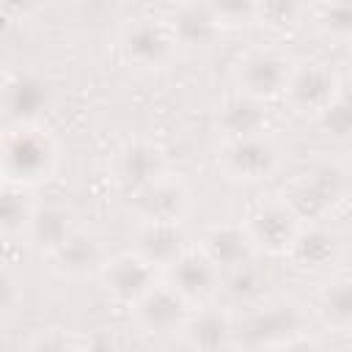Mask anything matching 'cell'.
I'll return each mask as SVG.
<instances>
[{
  "instance_id": "cell-1",
  "label": "cell",
  "mask_w": 352,
  "mask_h": 352,
  "mask_svg": "<svg viewBox=\"0 0 352 352\" xmlns=\"http://www.w3.org/2000/svg\"><path fill=\"white\" fill-rule=\"evenodd\" d=\"M60 162V148L52 132L44 124L11 121L3 132L0 170L3 184H14L22 190H36L38 184L55 176Z\"/></svg>"
},
{
  "instance_id": "cell-2",
  "label": "cell",
  "mask_w": 352,
  "mask_h": 352,
  "mask_svg": "<svg viewBox=\"0 0 352 352\" xmlns=\"http://www.w3.org/2000/svg\"><path fill=\"white\" fill-rule=\"evenodd\" d=\"M118 52L135 72H160L173 63L179 47L162 16H132L118 30Z\"/></svg>"
},
{
  "instance_id": "cell-3",
  "label": "cell",
  "mask_w": 352,
  "mask_h": 352,
  "mask_svg": "<svg viewBox=\"0 0 352 352\" xmlns=\"http://www.w3.org/2000/svg\"><path fill=\"white\" fill-rule=\"evenodd\" d=\"M248 308L250 311L242 319H236V346L242 344V346L270 352L272 346L305 333L302 330L305 314L300 311V305L289 300H272V302H258Z\"/></svg>"
},
{
  "instance_id": "cell-4",
  "label": "cell",
  "mask_w": 352,
  "mask_h": 352,
  "mask_svg": "<svg viewBox=\"0 0 352 352\" xmlns=\"http://www.w3.org/2000/svg\"><path fill=\"white\" fill-rule=\"evenodd\" d=\"M294 63L297 60H292L286 52H280L275 47H253V50L242 52L234 66L236 91H242L253 99H261V102L280 99L286 94Z\"/></svg>"
},
{
  "instance_id": "cell-5",
  "label": "cell",
  "mask_w": 352,
  "mask_h": 352,
  "mask_svg": "<svg viewBox=\"0 0 352 352\" xmlns=\"http://www.w3.org/2000/svg\"><path fill=\"white\" fill-rule=\"evenodd\" d=\"M168 173V160L160 143L148 138H132L116 148L110 157V182L121 201L140 192L151 182L162 179Z\"/></svg>"
},
{
  "instance_id": "cell-6",
  "label": "cell",
  "mask_w": 352,
  "mask_h": 352,
  "mask_svg": "<svg viewBox=\"0 0 352 352\" xmlns=\"http://www.w3.org/2000/svg\"><path fill=\"white\" fill-rule=\"evenodd\" d=\"M344 192V176L333 165H314L302 170L280 195L292 212L305 223H322V217L338 204Z\"/></svg>"
},
{
  "instance_id": "cell-7",
  "label": "cell",
  "mask_w": 352,
  "mask_h": 352,
  "mask_svg": "<svg viewBox=\"0 0 352 352\" xmlns=\"http://www.w3.org/2000/svg\"><path fill=\"white\" fill-rule=\"evenodd\" d=\"M338 88H341V74L333 72L327 63L300 60V63H294V72L289 77L283 99L297 116L322 118L330 110V104L336 102Z\"/></svg>"
},
{
  "instance_id": "cell-8",
  "label": "cell",
  "mask_w": 352,
  "mask_h": 352,
  "mask_svg": "<svg viewBox=\"0 0 352 352\" xmlns=\"http://www.w3.org/2000/svg\"><path fill=\"white\" fill-rule=\"evenodd\" d=\"M124 204L138 226H182L190 212V190L179 176L165 173L140 192L129 195Z\"/></svg>"
},
{
  "instance_id": "cell-9",
  "label": "cell",
  "mask_w": 352,
  "mask_h": 352,
  "mask_svg": "<svg viewBox=\"0 0 352 352\" xmlns=\"http://www.w3.org/2000/svg\"><path fill=\"white\" fill-rule=\"evenodd\" d=\"M280 165V148L270 135L245 138V140H226L217 148V168L245 184H256L270 179Z\"/></svg>"
},
{
  "instance_id": "cell-10",
  "label": "cell",
  "mask_w": 352,
  "mask_h": 352,
  "mask_svg": "<svg viewBox=\"0 0 352 352\" xmlns=\"http://www.w3.org/2000/svg\"><path fill=\"white\" fill-rule=\"evenodd\" d=\"M160 280H162V272L154 270L146 258H140L135 250L107 258L99 272V283L107 300L124 308H135Z\"/></svg>"
},
{
  "instance_id": "cell-11",
  "label": "cell",
  "mask_w": 352,
  "mask_h": 352,
  "mask_svg": "<svg viewBox=\"0 0 352 352\" xmlns=\"http://www.w3.org/2000/svg\"><path fill=\"white\" fill-rule=\"evenodd\" d=\"M132 311V322L138 324L140 333L151 338H182L184 324L192 314V305L179 297L165 280H160Z\"/></svg>"
},
{
  "instance_id": "cell-12",
  "label": "cell",
  "mask_w": 352,
  "mask_h": 352,
  "mask_svg": "<svg viewBox=\"0 0 352 352\" xmlns=\"http://www.w3.org/2000/svg\"><path fill=\"white\" fill-rule=\"evenodd\" d=\"M162 280L192 308L214 302L223 292V272L198 248H190L176 264H170L162 272Z\"/></svg>"
},
{
  "instance_id": "cell-13",
  "label": "cell",
  "mask_w": 352,
  "mask_h": 352,
  "mask_svg": "<svg viewBox=\"0 0 352 352\" xmlns=\"http://www.w3.org/2000/svg\"><path fill=\"white\" fill-rule=\"evenodd\" d=\"M245 228L250 234V239L256 242L258 253H270V256H286L294 236L302 228V220L292 212V206L283 198H272L258 204L248 220Z\"/></svg>"
},
{
  "instance_id": "cell-14",
  "label": "cell",
  "mask_w": 352,
  "mask_h": 352,
  "mask_svg": "<svg viewBox=\"0 0 352 352\" xmlns=\"http://www.w3.org/2000/svg\"><path fill=\"white\" fill-rule=\"evenodd\" d=\"M165 22L173 33L179 52H192V55L212 50L226 30L217 8L206 3H179L170 8Z\"/></svg>"
},
{
  "instance_id": "cell-15",
  "label": "cell",
  "mask_w": 352,
  "mask_h": 352,
  "mask_svg": "<svg viewBox=\"0 0 352 352\" xmlns=\"http://www.w3.org/2000/svg\"><path fill=\"white\" fill-rule=\"evenodd\" d=\"M198 250L223 275H231V272H239V270L253 267V261L258 256V248L250 239L245 223H231V220L209 226L204 231L201 242H198Z\"/></svg>"
},
{
  "instance_id": "cell-16",
  "label": "cell",
  "mask_w": 352,
  "mask_h": 352,
  "mask_svg": "<svg viewBox=\"0 0 352 352\" xmlns=\"http://www.w3.org/2000/svg\"><path fill=\"white\" fill-rule=\"evenodd\" d=\"M182 341L192 352H231L236 346V316L217 302L192 308Z\"/></svg>"
},
{
  "instance_id": "cell-17",
  "label": "cell",
  "mask_w": 352,
  "mask_h": 352,
  "mask_svg": "<svg viewBox=\"0 0 352 352\" xmlns=\"http://www.w3.org/2000/svg\"><path fill=\"white\" fill-rule=\"evenodd\" d=\"M267 126H270L267 102L253 99L242 91H231L228 96H223L214 110V129L220 135V143L267 135Z\"/></svg>"
},
{
  "instance_id": "cell-18",
  "label": "cell",
  "mask_w": 352,
  "mask_h": 352,
  "mask_svg": "<svg viewBox=\"0 0 352 352\" xmlns=\"http://www.w3.org/2000/svg\"><path fill=\"white\" fill-rule=\"evenodd\" d=\"M47 261L60 278L82 280V278H91V275L99 278L107 256H104V248H102L99 236H94L91 231H85L80 226L55 253L47 256Z\"/></svg>"
},
{
  "instance_id": "cell-19",
  "label": "cell",
  "mask_w": 352,
  "mask_h": 352,
  "mask_svg": "<svg viewBox=\"0 0 352 352\" xmlns=\"http://www.w3.org/2000/svg\"><path fill=\"white\" fill-rule=\"evenodd\" d=\"M292 264L305 272H324L341 256V239L322 223H305L294 236L289 253Z\"/></svg>"
},
{
  "instance_id": "cell-20",
  "label": "cell",
  "mask_w": 352,
  "mask_h": 352,
  "mask_svg": "<svg viewBox=\"0 0 352 352\" xmlns=\"http://www.w3.org/2000/svg\"><path fill=\"white\" fill-rule=\"evenodd\" d=\"M190 248L192 245H190V239H187L182 226H138V236H135V248L132 250L140 258H146L154 270L165 272Z\"/></svg>"
},
{
  "instance_id": "cell-21",
  "label": "cell",
  "mask_w": 352,
  "mask_h": 352,
  "mask_svg": "<svg viewBox=\"0 0 352 352\" xmlns=\"http://www.w3.org/2000/svg\"><path fill=\"white\" fill-rule=\"evenodd\" d=\"M77 228H80V223H77V217H74V212H72L69 206H63V204H38L25 242L47 258V256L55 253Z\"/></svg>"
},
{
  "instance_id": "cell-22",
  "label": "cell",
  "mask_w": 352,
  "mask_h": 352,
  "mask_svg": "<svg viewBox=\"0 0 352 352\" xmlns=\"http://www.w3.org/2000/svg\"><path fill=\"white\" fill-rule=\"evenodd\" d=\"M50 104V85L36 74H16L6 82V110L14 121L38 124V113ZM11 124V121H8Z\"/></svg>"
},
{
  "instance_id": "cell-23",
  "label": "cell",
  "mask_w": 352,
  "mask_h": 352,
  "mask_svg": "<svg viewBox=\"0 0 352 352\" xmlns=\"http://www.w3.org/2000/svg\"><path fill=\"white\" fill-rule=\"evenodd\" d=\"M316 314L327 327L352 333V275H338L319 289Z\"/></svg>"
},
{
  "instance_id": "cell-24",
  "label": "cell",
  "mask_w": 352,
  "mask_h": 352,
  "mask_svg": "<svg viewBox=\"0 0 352 352\" xmlns=\"http://www.w3.org/2000/svg\"><path fill=\"white\" fill-rule=\"evenodd\" d=\"M36 201L30 198V190L14 187V184H3V198H0V228L6 242L14 239H28L33 214H36Z\"/></svg>"
},
{
  "instance_id": "cell-25",
  "label": "cell",
  "mask_w": 352,
  "mask_h": 352,
  "mask_svg": "<svg viewBox=\"0 0 352 352\" xmlns=\"http://www.w3.org/2000/svg\"><path fill=\"white\" fill-rule=\"evenodd\" d=\"M308 16L324 36L352 41V3H316L308 6Z\"/></svg>"
},
{
  "instance_id": "cell-26",
  "label": "cell",
  "mask_w": 352,
  "mask_h": 352,
  "mask_svg": "<svg viewBox=\"0 0 352 352\" xmlns=\"http://www.w3.org/2000/svg\"><path fill=\"white\" fill-rule=\"evenodd\" d=\"M336 138H349L352 135V77H341V88L330 110L319 118Z\"/></svg>"
},
{
  "instance_id": "cell-27",
  "label": "cell",
  "mask_w": 352,
  "mask_h": 352,
  "mask_svg": "<svg viewBox=\"0 0 352 352\" xmlns=\"http://www.w3.org/2000/svg\"><path fill=\"white\" fill-rule=\"evenodd\" d=\"M308 16V6H297V3H264V6H256V22H280V25H294V22H302Z\"/></svg>"
},
{
  "instance_id": "cell-28",
  "label": "cell",
  "mask_w": 352,
  "mask_h": 352,
  "mask_svg": "<svg viewBox=\"0 0 352 352\" xmlns=\"http://www.w3.org/2000/svg\"><path fill=\"white\" fill-rule=\"evenodd\" d=\"M30 352H88V349H82L74 338H69L63 333H47L33 341Z\"/></svg>"
},
{
  "instance_id": "cell-29",
  "label": "cell",
  "mask_w": 352,
  "mask_h": 352,
  "mask_svg": "<svg viewBox=\"0 0 352 352\" xmlns=\"http://www.w3.org/2000/svg\"><path fill=\"white\" fill-rule=\"evenodd\" d=\"M270 352H324V346H322L314 336L300 333V336H294V338H289V341H283V344L272 346Z\"/></svg>"
},
{
  "instance_id": "cell-30",
  "label": "cell",
  "mask_w": 352,
  "mask_h": 352,
  "mask_svg": "<svg viewBox=\"0 0 352 352\" xmlns=\"http://www.w3.org/2000/svg\"><path fill=\"white\" fill-rule=\"evenodd\" d=\"M14 286H16L14 278L6 272V275H3V308H6V314H11V311L16 308V300L11 297V294H14Z\"/></svg>"
},
{
  "instance_id": "cell-31",
  "label": "cell",
  "mask_w": 352,
  "mask_h": 352,
  "mask_svg": "<svg viewBox=\"0 0 352 352\" xmlns=\"http://www.w3.org/2000/svg\"><path fill=\"white\" fill-rule=\"evenodd\" d=\"M173 352H192V349H190V346H187V344L182 341V346H179V349H173Z\"/></svg>"
}]
</instances>
